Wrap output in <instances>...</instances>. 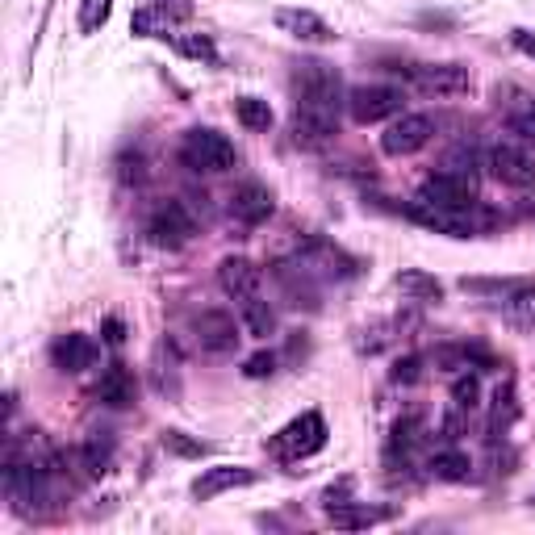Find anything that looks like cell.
<instances>
[{"label": "cell", "instance_id": "cell-1", "mask_svg": "<svg viewBox=\"0 0 535 535\" xmlns=\"http://www.w3.org/2000/svg\"><path fill=\"white\" fill-rule=\"evenodd\" d=\"M293 97L297 109H314V113H339L343 109V80L331 63L306 59L293 72Z\"/></svg>", "mask_w": 535, "mask_h": 535}, {"label": "cell", "instance_id": "cell-2", "mask_svg": "<svg viewBox=\"0 0 535 535\" xmlns=\"http://www.w3.org/2000/svg\"><path fill=\"white\" fill-rule=\"evenodd\" d=\"M180 164L193 172H205V176H222L239 164V151L218 130H189L180 138Z\"/></svg>", "mask_w": 535, "mask_h": 535}, {"label": "cell", "instance_id": "cell-3", "mask_svg": "<svg viewBox=\"0 0 535 535\" xmlns=\"http://www.w3.org/2000/svg\"><path fill=\"white\" fill-rule=\"evenodd\" d=\"M322 448H327V423H322V414H314V410L293 418L289 427H281L272 435V456L276 460H306Z\"/></svg>", "mask_w": 535, "mask_h": 535}, {"label": "cell", "instance_id": "cell-4", "mask_svg": "<svg viewBox=\"0 0 535 535\" xmlns=\"http://www.w3.org/2000/svg\"><path fill=\"white\" fill-rule=\"evenodd\" d=\"M473 209H477V205H473ZM473 209H444V205H431V201H423V197H414V201L406 205V218H414L418 226L435 230V235L473 239L477 230H481V222L473 218Z\"/></svg>", "mask_w": 535, "mask_h": 535}, {"label": "cell", "instance_id": "cell-5", "mask_svg": "<svg viewBox=\"0 0 535 535\" xmlns=\"http://www.w3.org/2000/svg\"><path fill=\"white\" fill-rule=\"evenodd\" d=\"M402 105H406V97H402V88H393V84H360L347 92V109H352V118L360 126L398 118Z\"/></svg>", "mask_w": 535, "mask_h": 535}, {"label": "cell", "instance_id": "cell-6", "mask_svg": "<svg viewBox=\"0 0 535 535\" xmlns=\"http://www.w3.org/2000/svg\"><path fill=\"white\" fill-rule=\"evenodd\" d=\"M406 80L423 92V97H460L469 92V67L460 63H410L406 67Z\"/></svg>", "mask_w": 535, "mask_h": 535}, {"label": "cell", "instance_id": "cell-7", "mask_svg": "<svg viewBox=\"0 0 535 535\" xmlns=\"http://www.w3.org/2000/svg\"><path fill=\"white\" fill-rule=\"evenodd\" d=\"M431 138H435V118H427V113H398L393 126L381 134V151L393 159H406L423 151Z\"/></svg>", "mask_w": 535, "mask_h": 535}, {"label": "cell", "instance_id": "cell-8", "mask_svg": "<svg viewBox=\"0 0 535 535\" xmlns=\"http://www.w3.org/2000/svg\"><path fill=\"white\" fill-rule=\"evenodd\" d=\"M418 197L431 201V205H444V209H473L477 205V180H473V172L444 168L418 189Z\"/></svg>", "mask_w": 535, "mask_h": 535}, {"label": "cell", "instance_id": "cell-9", "mask_svg": "<svg viewBox=\"0 0 535 535\" xmlns=\"http://www.w3.org/2000/svg\"><path fill=\"white\" fill-rule=\"evenodd\" d=\"M147 235H151L155 247L176 251V247H184V243L193 239V214H189V209H184L180 201L155 205V214L147 218Z\"/></svg>", "mask_w": 535, "mask_h": 535}, {"label": "cell", "instance_id": "cell-10", "mask_svg": "<svg viewBox=\"0 0 535 535\" xmlns=\"http://www.w3.org/2000/svg\"><path fill=\"white\" fill-rule=\"evenodd\" d=\"M485 168H490V176L498 184H510V189H527V184H535V159L523 147H510V143L490 147Z\"/></svg>", "mask_w": 535, "mask_h": 535}, {"label": "cell", "instance_id": "cell-11", "mask_svg": "<svg viewBox=\"0 0 535 535\" xmlns=\"http://www.w3.org/2000/svg\"><path fill=\"white\" fill-rule=\"evenodd\" d=\"M193 335L205 356H226V352H235V343H239V327L226 310H201L193 322Z\"/></svg>", "mask_w": 535, "mask_h": 535}, {"label": "cell", "instance_id": "cell-12", "mask_svg": "<svg viewBox=\"0 0 535 535\" xmlns=\"http://www.w3.org/2000/svg\"><path fill=\"white\" fill-rule=\"evenodd\" d=\"M335 134H339V113H314V109H297L293 113V143L301 151L331 147Z\"/></svg>", "mask_w": 535, "mask_h": 535}, {"label": "cell", "instance_id": "cell-13", "mask_svg": "<svg viewBox=\"0 0 535 535\" xmlns=\"http://www.w3.org/2000/svg\"><path fill=\"white\" fill-rule=\"evenodd\" d=\"M276 30L281 34H289V38H297V42H314V46H327V42H335L339 34L322 21L314 9H276Z\"/></svg>", "mask_w": 535, "mask_h": 535}, {"label": "cell", "instance_id": "cell-14", "mask_svg": "<svg viewBox=\"0 0 535 535\" xmlns=\"http://www.w3.org/2000/svg\"><path fill=\"white\" fill-rule=\"evenodd\" d=\"M272 209H276L272 193L264 189V184H255V180L239 184V189L230 193V218H235L239 226H260V222H268Z\"/></svg>", "mask_w": 535, "mask_h": 535}, {"label": "cell", "instance_id": "cell-15", "mask_svg": "<svg viewBox=\"0 0 535 535\" xmlns=\"http://www.w3.org/2000/svg\"><path fill=\"white\" fill-rule=\"evenodd\" d=\"M243 485H255V473L251 469H243V464H214V469H205L193 481V498L209 502V498H218V494L243 490Z\"/></svg>", "mask_w": 535, "mask_h": 535}, {"label": "cell", "instance_id": "cell-16", "mask_svg": "<svg viewBox=\"0 0 535 535\" xmlns=\"http://www.w3.org/2000/svg\"><path fill=\"white\" fill-rule=\"evenodd\" d=\"M260 281H264V272L255 268L251 260H243V255H226V260L218 264V285H222L226 297H235V301L255 297L260 293Z\"/></svg>", "mask_w": 535, "mask_h": 535}, {"label": "cell", "instance_id": "cell-17", "mask_svg": "<svg viewBox=\"0 0 535 535\" xmlns=\"http://www.w3.org/2000/svg\"><path fill=\"white\" fill-rule=\"evenodd\" d=\"M51 360H55L59 372H67V377H80V372H88L92 364H97V343H92L88 335H80V331H72L51 347Z\"/></svg>", "mask_w": 535, "mask_h": 535}, {"label": "cell", "instance_id": "cell-18", "mask_svg": "<svg viewBox=\"0 0 535 535\" xmlns=\"http://www.w3.org/2000/svg\"><path fill=\"white\" fill-rule=\"evenodd\" d=\"M498 314H502V322H510V327L531 331V327H535V285L510 281V285L498 293Z\"/></svg>", "mask_w": 535, "mask_h": 535}, {"label": "cell", "instance_id": "cell-19", "mask_svg": "<svg viewBox=\"0 0 535 535\" xmlns=\"http://www.w3.org/2000/svg\"><path fill=\"white\" fill-rule=\"evenodd\" d=\"M134 398H138L134 372L126 364H109L101 372V381H97V402H105L113 410H126V406H134Z\"/></svg>", "mask_w": 535, "mask_h": 535}, {"label": "cell", "instance_id": "cell-20", "mask_svg": "<svg viewBox=\"0 0 535 535\" xmlns=\"http://www.w3.org/2000/svg\"><path fill=\"white\" fill-rule=\"evenodd\" d=\"M402 289V297L406 301H418V306H431V301H444V285L435 281V276H427V272H418V268H406V272H398V281H393Z\"/></svg>", "mask_w": 535, "mask_h": 535}, {"label": "cell", "instance_id": "cell-21", "mask_svg": "<svg viewBox=\"0 0 535 535\" xmlns=\"http://www.w3.org/2000/svg\"><path fill=\"white\" fill-rule=\"evenodd\" d=\"M239 314H243V327H247V335H255V339H268V335H276V310L268 306L264 297H243Z\"/></svg>", "mask_w": 535, "mask_h": 535}, {"label": "cell", "instance_id": "cell-22", "mask_svg": "<svg viewBox=\"0 0 535 535\" xmlns=\"http://www.w3.org/2000/svg\"><path fill=\"white\" fill-rule=\"evenodd\" d=\"M427 469H431L435 481H469L473 460L464 456V452H456V448H448V452H435Z\"/></svg>", "mask_w": 535, "mask_h": 535}, {"label": "cell", "instance_id": "cell-23", "mask_svg": "<svg viewBox=\"0 0 535 535\" xmlns=\"http://www.w3.org/2000/svg\"><path fill=\"white\" fill-rule=\"evenodd\" d=\"M80 464H84V473H88V477H105V473H109V464H113V439H109V435H92V439H84Z\"/></svg>", "mask_w": 535, "mask_h": 535}, {"label": "cell", "instance_id": "cell-24", "mask_svg": "<svg viewBox=\"0 0 535 535\" xmlns=\"http://www.w3.org/2000/svg\"><path fill=\"white\" fill-rule=\"evenodd\" d=\"M506 130L515 138H523L527 147H535V101L531 97H519L506 109Z\"/></svg>", "mask_w": 535, "mask_h": 535}, {"label": "cell", "instance_id": "cell-25", "mask_svg": "<svg viewBox=\"0 0 535 535\" xmlns=\"http://www.w3.org/2000/svg\"><path fill=\"white\" fill-rule=\"evenodd\" d=\"M327 519H331L335 527L356 531V527L377 523V510H368V506H360V502H327Z\"/></svg>", "mask_w": 535, "mask_h": 535}, {"label": "cell", "instance_id": "cell-26", "mask_svg": "<svg viewBox=\"0 0 535 535\" xmlns=\"http://www.w3.org/2000/svg\"><path fill=\"white\" fill-rule=\"evenodd\" d=\"M235 118H239L251 134H268V130H272V109H268V101H260V97H239V101H235Z\"/></svg>", "mask_w": 535, "mask_h": 535}, {"label": "cell", "instance_id": "cell-27", "mask_svg": "<svg viewBox=\"0 0 535 535\" xmlns=\"http://www.w3.org/2000/svg\"><path fill=\"white\" fill-rule=\"evenodd\" d=\"M519 418V398H515V385H498V393H494V410H490V431L498 435V431H506L510 423Z\"/></svg>", "mask_w": 535, "mask_h": 535}, {"label": "cell", "instance_id": "cell-28", "mask_svg": "<svg viewBox=\"0 0 535 535\" xmlns=\"http://www.w3.org/2000/svg\"><path fill=\"white\" fill-rule=\"evenodd\" d=\"M113 13V0H80V34H97Z\"/></svg>", "mask_w": 535, "mask_h": 535}, {"label": "cell", "instance_id": "cell-29", "mask_svg": "<svg viewBox=\"0 0 535 535\" xmlns=\"http://www.w3.org/2000/svg\"><path fill=\"white\" fill-rule=\"evenodd\" d=\"M452 406H456V414H469V410L481 406V385H477V377H460V381L452 385Z\"/></svg>", "mask_w": 535, "mask_h": 535}, {"label": "cell", "instance_id": "cell-30", "mask_svg": "<svg viewBox=\"0 0 535 535\" xmlns=\"http://www.w3.org/2000/svg\"><path fill=\"white\" fill-rule=\"evenodd\" d=\"M164 448H168L172 456H189V460H201V456L209 452L201 439H189L184 431H164Z\"/></svg>", "mask_w": 535, "mask_h": 535}, {"label": "cell", "instance_id": "cell-31", "mask_svg": "<svg viewBox=\"0 0 535 535\" xmlns=\"http://www.w3.org/2000/svg\"><path fill=\"white\" fill-rule=\"evenodd\" d=\"M180 46V55H189V59H205V63H218V51H214V42H209L205 34H189V38H176Z\"/></svg>", "mask_w": 535, "mask_h": 535}, {"label": "cell", "instance_id": "cell-32", "mask_svg": "<svg viewBox=\"0 0 535 535\" xmlns=\"http://www.w3.org/2000/svg\"><path fill=\"white\" fill-rule=\"evenodd\" d=\"M151 13L172 17V21H184V17L193 13V5H189V0H151Z\"/></svg>", "mask_w": 535, "mask_h": 535}, {"label": "cell", "instance_id": "cell-33", "mask_svg": "<svg viewBox=\"0 0 535 535\" xmlns=\"http://www.w3.org/2000/svg\"><path fill=\"white\" fill-rule=\"evenodd\" d=\"M243 372H247L251 381H260V377H272V372H276V356H272V352H260V356H251V360L243 364Z\"/></svg>", "mask_w": 535, "mask_h": 535}, {"label": "cell", "instance_id": "cell-34", "mask_svg": "<svg viewBox=\"0 0 535 535\" xmlns=\"http://www.w3.org/2000/svg\"><path fill=\"white\" fill-rule=\"evenodd\" d=\"M418 368H423V360H418V356H406V360H398V368H393V381H398V385H414L418 377H423V372H418Z\"/></svg>", "mask_w": 535, "mask_h": 535}, {"label": "cell", "instance_id": "cell-35", "mask_svg": "<svg viewBox=\"0 0 535 535\" xmlns=\"http://www.w3.org/2000/svg\"><path fill=\"white\" fill-rule=\"evenodd\" d=\"M510 42H515V51H519V55L535 59V30H515V34H510Z\"/></svg>", "mask_w": 535, "mask_h": 535}, {"label": "cell", "instance_id": "cell-36", "mask_svg": "<svg viewBox=\"0 0 535 535\" xmlns=\"http://www.w3.org/2000/svg\"><path fill=\"white\" fill-rule=\"evenodd\" d=\"M109 343H122V322H109Z\"/></svg>", "mask_w": 535, "mask_h": 535}, {"label": "cell", "instance_id": "cell-37", "mask_svg": "<svg viewBox=\"0 0 535 535\" xmlns=\"http://www.w3.org/2000/svg\"><path fill=\"white\" fill-rule=\"evenodd\" d=\"M531 502H535V494H531Z\"/></svg>", "mask_w": 535, "mask_h": 535}]
</instances>
